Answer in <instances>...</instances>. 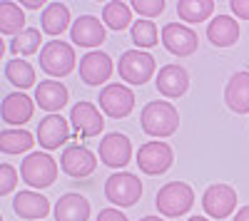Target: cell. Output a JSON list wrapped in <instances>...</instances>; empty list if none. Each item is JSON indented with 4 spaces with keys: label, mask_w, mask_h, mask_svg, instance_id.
<instances>
[{
    "label": "cell",
    "mask_w": 249,
    "mask_h": 221,
    "mask_svg": "<svg viewBox=\"0 0 249 221\" xmlns=\"http://www.w3.org/2000/svg\"><path fill=\"white\" fill-rule=\"evenodd\" d=\"M102 20H105V25L112 28V30H124L130 25L132 20V8L130 3H122V0H112L102 8Z\"/></svg>",
    "instance_id": "cell-29"
},
{
    "label": "cell",
    "mask_w": 249,
    "mask_h": 221,
    "mask_svg": "<svg viewBox=\"0 0 249 221\" xmlns=\"http://www.w3.org/2000/svg\"><path fill=\"white\" fill-rule=\"evenodd\" d=\"M15 182H18V174L10 164H0V196L3 194H10L15 189Z\"/></svg>",
    "instance_id": "cell-33"
},
{
    "label": "cell",
    "mask_w": 249,
    "mask_h": 221,
    "mask_svg": "<svg viewBox=\"0 0 249 221\" xmlns=\"http://www.w3.org/2000/svg\"><path fill=\"white\" fill-rule=\"evenodd\" d=\"M40 23H43V30L48 35H62L70 25V10L68 5L62 3H50L45 10H43V17H40Z\"/></svg>",
    "instance_id": "cell-24"
},
{
    "label": "cell",
    "mask_w": 249,
    "mask_h": 221,
    "mask_svg": "<svg viewBox=\"0 0 249 221\" xmlns=\"http://www.w3.org/2000/svg\"><path fill=\"white\" fill-rule=\"evenodd\" d=\"M140 122H142V132L150 134V137H170L179 129V112L175 110V105L170 102H147L140 114Z\"/></svg>",
    "instance_id": "cell-1"
},
{
    "label": "cell",
    "mask_w": 249,
    "mask_h": 221,
    "mask_svg": "<svg viewBox=\"0 0 249 221\" xmlns=\"http://www.w3.org/2000/svg\"><path fill=\"white\" fill-rule=\"evenodd\" d=\"M70 137V125L60 114H48L37 125V142L43 149H57Z\"/></svg>",
    "instance_id": "cell-16"
},
{
    "label": "cell",
    "mask_w": 249,
    "mask_h": 221,
    "mask_svg": "<svg viewBox=\"0 0 249 221\" xmlns=\"http://www.w3.org/2000/svg\"><path fill=\"white\" fill-rule=\"evenodd\" d=\"M35 137L25 129H3L0 132V152L3 154H23L30 152Z\"/></svg>",
    "instance_id": "cell-25"
},
{
    "label": "cell",
    "mask_w": 249,
    "mask_h": 221,
    "mask_svg": "<svg viewBox=\"0 0 249 221\" xmlns=\"http://www.w3.org/2000/svg\"><path fill=\"white\" fill-rule=\"evenodd\" d=\"M175 162V154H172V147L164 144V142H147L142 144L140 152H137V167L142 174H150V176H157V174H164Z\"/></svg>",
    "instance_id": "cell-6"
},
{
    "label": "cell",
    "mask_w": 249,
    "mask_h": 221,
    "mask_svg": "<svg viewBox=\"0 0 249 221\" xmlns=\"http://www.w3.org/2000/svg\"><path fill=\"white\" fill-rule=\"evenodd\" d=\"M230 8H232V13L239 15L242 20H249V0H232Z\"/></svg>",
    "instance_id": "cell-34"
},
{
    "label": "cell",
    "mask_w": 249,
    "mask_h": 221,
    "mask_svg": "<svg viewBox=\"0 0 249 221\" xmlns=\"http://www.w3.org/2000/svg\"><path fill=\"white\" fill-rule=\"evenodd\" d=\"M120 77L130 85H144L155 75V57L144 50H127L120 57Z\"/></svg>",
    "instance_id": "cell-5"
},
{
    "label": "cell",
    "mask_w": 249,
    "mask_h": 221,
    "mask_svg": "<svg viewBox=\"0 0 249 221\" xmlns=\"http://www.w3.org/2000/svg\"><path fill=\"white\" fill-rule=\"evenodd\" d=\"M155 204H157V211L162 216H182V214H187L192 209L195 191L184 182H170L157 191Z\"/></svg>",
    "instance_id": "cell-2"
},
{
    "label": "cell",
    "mask_w": 249,
    "mask_h": 221,
    "mask_svg": "<svg viewBox=\"0 0 249 221\" xmlns=\"http://www.w3.org/2000/svg\"><path fill=\"white\" fill-rule=\"evenodd\" d=\"M135 107V95L132 90H127L124 85H107L105 90L100 92V110L115 117V119H122V117H127Z\"/></svg>",
    "instance_id": "cell-11"
},
{
    "label": "cell",
    "mask_w": 249,
    "mask_h": 221,
    "mask_svg": "<svg viewBox=\"0 0 249 221\" xmlns=\"http://www.w3.org/2000/svg\"><path fill=\"white\" fill-rule=\"evenodd\" d=\"M70 37L80 47H95V45L105 43L107 32H105V25H102L95 15H80L70 28Z\"/></svg>",
    "instance_id": "cell-14"
},
{
    "label": "cell",
    "mask_w": 249,
    "mask_h": 221,
    "mask_svg": "<svg viewBox=\"0 0 249 221\" xmlns=\"http://www.w3.org/2000/svg\"><path fill=\"white\" fill-rule=\"evenodd\" d=\"M90 202L82 194H62L55 204V221H88Z\"/></svg>",
    "instance_id": "cell-21"
},
{
    "label": "cell",
    "mask_w": 249,
    "mask_h": 221,
    "mask_svg": "<svg viewBox=\"0 0 249 221\" xmlns=\"http://www.w3.org/2000/svg\"><path fill=\"white\" fill-rule=\"evenodd\" d=\"M202 206L212 219H224L237 209V191L230 184H212L202 196Z\"/></svg>",
    "instance_id": "cell-8"
},
{
    "label": "cell",
    "mask_w": 249,
    "mask_h": 221,
    "mask_svg": "<svg viewBox=\"0 0 249 221\" xmlns=\"http://www.w3.org/2000/svg\"><path fill=\"white\" fill-rule=\"evenodd\" d=\"M224 102L237 114L249 112V72H237L230 77L224 87Z\"/></svg>",
    "instance_id": "cell-19"
},
{
    "label": "cell",
    "mask_w": 249,
    "mask_h": 221,
    "mask_svg": "<svg viewBox=\"0 0 249 221\" xmlns=\"http://www.w3.org/2000/svg\"><path fill=\"white\" fill-rule=\"evenodd\" d=\"M140 221H162L160 216H144V219H140Z\"/></svg>",
    "instance_id": "cell-38"
},
{
    "label": "cell",
    "mask_w": 249,
    "mask_h": 221,
    "mask_svg": "<svg viewBox=\"0 0 249 221\" xmlns=\"http://www.w3.org/2000/svg\"><path fill=\"white\" fill-rule=\"evenodd\" d=\"M130 8L140 15H147V17H155L164 10V0H132Z\"/></svg>",
    "instance_id": "cell-32"
},
{
    "label": "cell",
    "mask_w": 249,
    "mask_h": 221,
    "mask_svg": "<svg viewBox=\"0 0 249 221\" xmlns=\"http://www.w3.org/2000/svg\"><path fill=\"white\" fill-rule=\"evenodd\" d=\"M33 117V99L23 92L5 95L3 99V119L8 125H25Z\"/></svg>",
    "instance_id": "cell-23"
},
{
    "label": "cell",
    "mask_w": 249,
    "mask_h": 221,
    "mask_svg": "<svg viewBox=\"0 0 249 221\" xmlns=\"http://www.w3.org/2000/svg\"><path fill=\"white\" fill-rule=\"evenodd\" d=\"M207 37H210V43L217 45V47H232L239 40L237 20L230 17V15H217L210 23V28H207Z\"/></svg>",
    "instance_id": "cell-22"
},
{
    "label": "cell",
    "mask_w": 249,
    "mask_h": 221,
    "mask_svg": "<svg viewBox=\"0 0 249 221\" xmlns=\"http://www.w3.org/2000/svg\"><path fill=\"white\" fill-rule=\"evenodd\" d=\"M5 77H8V82L20 87V90H28L35 85V70L33 65L28 63V60L23 57H15V60H8L5 63Z\"/></svg>",
    "instance_id": "cell-27"
},
{
    "label": "cell",
    "mask_w": 249,
    "mask_h": 221,
    "mask_svg": "<svg viewBox=\"0 0 249 221\" xmlns=\"http://www.w3.org/2000/svg\"><path fill=\"white\" fill-rule=\"evenodd\" d=\"M23 25H25V13H23V5L18 3H0V32L3 35H20L23 32Z\"/></svg>",
    "instance_id": "cell-26"
},
{
    "label": "cell",
    "mask_w": 249,
    "mask_h": 221,
    "mask_svg": "<svg viewBox=\"0 0 249 221\" xmlns=\"http://www.w3.org/2000/svg\"><path fill=\"white\" fill-rule=\"evenodd\" d=\"M75 67V52L62 40H50L40 50V70L50 77H65Z\"/></svg>",
    "instance_id": "cell-3"
},
{
    "label": "cell",
    "mask_w": 249,
    "mask_h": 221,
    "mask_svg": "<svg viewBox=\"0 0 249 221\" xmlns=\"http://www.w3.org/2000/svg\"><path fill=\"white\" fill-rule=\"evenodd\" d=\"M20 176L23 182L35 187V189H45L50 184H55L57 179V164L50 154H28L20 164Z\"/></svg>",
    "instance_id": "cell-4"
},
{
    "label": "cell",
    "mask_w": 249,
    "mask_h": 221,
    "mask_svg": "<svg viewBox=\"0 0 249 221\" xmlns=\"http://www.w3.org/2000/svg\"><path fill=\"white\" fill-rule=\"evenodd\" d=\"M190 87V75L179 65H164L157 75V92L164 97H182Z\"/></svg>",
    "instance_id": "cell-18"
},
{
    "label": "cell",
    "mask_w": 249,
    "mask_h": 221,
    "mask_svg": "<svg viewBox=\"0 0 249 221\" xmlns=\"http://www.w3.org/2000/svg\"><path fill=\"white\" fill-rule=\"evenodd\" d=\"M160 35H162V45L177 57H190L197 52V45H199L197 35L179 23H167Z\"/></svg>",
    "instance_id": "cell-10"
},
{
    "label": "cell",
    "mask_w": 249,
    "mask_h": 221,
    "mask_svg": "<svg viewBox=\"0 0 249 221\" xmlns=\"http://www.w3.org/2000/svg\"><path fill=\"white\" fill-rule=\"evenodd\" d=\"M214 13V0H179L177 15L184 23H202Z\"/></svg>",
    "instance_id": "cell-28"
},
{
    "label": "cell",
    "mask_w": 249,
    "mask_h": 221,
    "mask_svg": "<svg viewBox=\"0 0 249 221\" xmlns=\"http://www.w3.org/2000/svg\"><path fill=\"white\" fill-rule=\"evenodd\" d=\"M105 196L115 206H135L142 196L140 176L135 174H112L105 182Z\"/></svg>",
    "instance_id": "cell-7"
},
{
    "label": "cell",
    "mask_w": 249,
    "mask_h": 221,
    "mask_svg": "<svg viewBox=\"0 0 249 221\" xmlns=\"http://www.w3.org/2000/svg\"><path fill=\"white\" fill-rule=\"evenodd\" d=\"M97 221H127V216L120 214L117 209H102L100 216H97Z\"/></svg>",
    "instance_id": "cell-35"
},
{
    "label": "cell",
    "mask_w": 249,
    "mask_h": 221,
    "mask_svg": "<svg viewBox=\"0 0 249 221\" xmlns=\"http://www.w3.org/2000/svg\"><path fill=\"white\" fill-rule=\"evenodd\" d=\"M60 167L65 174H70L72 179H85L95 172L97 167V159L88 147H80V144H70L60 157Z\"/></svg>",
    "instance_id": "cell-12"
},
{
    "label": "cell",
    "mask_w": 249,
    "mask_h": 221,
    "mask_svg": "<svg viewBox=\"0 0 249 221\" xmlns=\"http://www.w3.org/2000/svg\"><path fill=\"white\" fill-rule=\"evenodd\" d=\"M234 221H249V206H242V209L234 214Z\"/></svg>",
    "instance_id": "cell-36"
},
{
    "label": "cell",
    "mask_w": 249,
    "mask_h": 221,
    "mask_svg": "<svg viewBox=\"0 0 249 221\" xmlns=\"http://www.w3.org/2000/svg\"><path fill=\"white\" fill-rule=\"evenodd\" d=\"M13 209L20 219H45L50 214V202H48L45 194L20 191L13 199Z\"/></svg>",
    "instance_id": "cell-20"
},
{
    "label": "cell",
    "mask_w": 249,
    "mask_h": 221,
    "mask_svg": "<svg viewBox=\"0 0 249 221\" xmlns=\"http://www.w3.org/2000/svg\"><path fill=\"white\" fill-rule=\"evenodd\" d=\"M112 75V60L110 55L100 52V50H92L88 55H82L80 60V77L82 82L90 85V87H97L102 82H107Z\"/></svg>",
    "instance_id": "cell-13"
},
{
    "label": "cell",
    "mask_w": 249,
    "mask_h": 221,
    "mask_svg": "<svg viewBox=\"0 0 249 221\" xmlns=\"http://www.w3.org/2000/svg\"><path fill=\"white\" fill-rule=\"evenodd\" d=\"M70 125L82 137H95L105 127V119H102L100 110L92 102H77L70 112Z\"/></svg>",
    "instance_id": "cell-15"
},
{
    "label": "cell",
    "mask_w": 249,
    "mask_h": 221,
    "mask_svg": "<svg viewBox=\"0 0 249 221\" xmlns=\"http://www.w3.org/2000/svg\"><path fill=\"white\" fill-rule=\"evenodd\" d=\"M40 30H35V28H28V30H23L20 35H15L13 40H10V52L13 55H35L37 50H40Z\"/></svg>",
    "instance_id": "cell-30"
},
{
    "label": "cell",
    "mask_w": 249,
    "mask_h": 221,
    "mask_svg": "<svg viewBox=\"0 0 249 221\" xmlns=\"http://www.w3.org/2000/svg\"><path fill=\"white\" fill-rule=\"evenodd\" d=\"M132 159V144L130 139L120 134V132H112V134H105L100 142V162L110 167V169H120V167H127V162Z\"/></svg>",
    "instance_id": "cell-9"
},
{
    "label": "cell",
    "mask_w": 249,
    "mask_h": 221,
    "mask_svg": "<svg viewBox=\"0 0 249 221\" xmlns=\"http://www.w3.org/2000/svg\"><path fill=\"white\" fill-rule=\"evenodd\" d=\"M157 28L152 20H137V23L132 25V43L137 47H155L157 45Z\"/></svg>",
    "instance_id": "cell-31"
},
{
    "label": "cell",
    "mask_w": 249,
    "mask_h": 221,
    "mask_svg": "<svg viewBox=\"0 0 249 221\" xmlns=\"http://www.w3.org/2000/svg\"><path fill=\"white\" fill-rule=\"evenodd\" d=\"M190 221H210V219H204V216H192Z\"/></svg>",
    "instance_id": "cell-39"
},
{
    "label": "cell",
    "mask_w": 249,
    "mask_h": 221,
    "mask_svg": "<svg viewBox=\"0 0 249 221\" xmlns=\"http://www.w3.org/2000/svg\"><path fill=\"white\" fill-rule=\"evenodd\" d=\"M23 8H30V10H37L40 5H43V0H25V3H20Z\"/></svg>",
    "instance_id": "cell-37"
},
{
    "label": "cell",
    "mask_w": 249,
    "mask_h": 221,
    "mask_svg": "<svg viewBox=\"0 0 249 221\" xmlns=\"http://www.w3.org/2000/svg\"><path fill=\"white\" fill-rule=\"evenodd\" d=\"M68 87L57 82V79H43L40 85H35V102L40 110L45 112H57L68 105Z\"/></svg>",
    "instance_id": "cell-17"
}]
</instances>
